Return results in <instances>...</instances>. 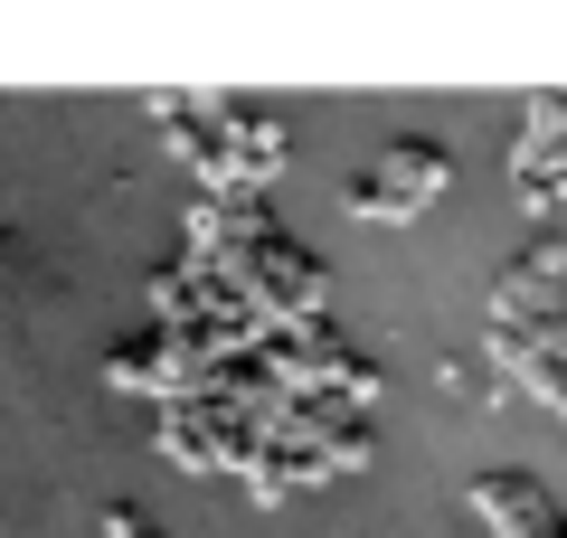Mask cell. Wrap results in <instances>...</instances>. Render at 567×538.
Returning <instances> with one entry per match:
<instances>
[{"label":"cell","instance_id":"cell-1","mask_svg":"<svg viewBox=\"0 0 567 538\" xmlns=\"http://www.w3.org/2000/svg\"><path fill=\"white\" fill-rule=\"evenodd\" d=\"M445 170H454V161H445V142L406 133L398 152H388L379 170H369V179H350V208H360V218H379V227H388V218H416V208L435 199V189H445Z\"/></svg>","mask_w":567,"mask_h":538}]
</instances>
